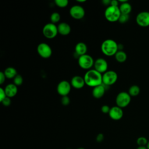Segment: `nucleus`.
I'll return each instance as SVG.
<instances>
[{
    "label": "nucleus",
    "instance_id": "nucleus-1",
    "mask_svg": "<svg viewBox=\"0 0 149 149\" xmlns=\"http://www.w3.org/2000/svg\"><path fill=\"white\" fill-rule=\"evenodd\" d=\"M84 79L86 85L95 87L102 84V75L94 69L88 70L84 74Z\"/></svg>",
    "mask_w": 149,
    "mask_h": 149
},
{
    "label": "nucleus",
    "instance_id": "nucleus-2",
    "mask_svg": "<svg viewBox=\"0 0 149 149\" xmlns=\"http://www.w3.org/2000/svg\"><path fill=\"white\" fill-rule=\"evenodd\" d=\"M101 50L105 55L113 56L118 51V44L112 39H107L102 42Z\"/></svg>",
    "mask_w": 149,
    "mask_h": 149
},
{
    "label": "nucleus",
    "instance_id": "nucleus-3",
    "mask_svg": "<svg viewBox=\"0 0 149 149\" xmlns=\"http://www.w3.org/2000/svg\"><path fill=\"white\" fill-rule=\"evenodd\" d=\"M121 15L119 6H113L109 5L107 7L104 12L105 19L110 22H115L118 21Z\"/></svg>",
    "mask_w": 149,
    "mask_h": 149
},
{
    "label": "nucleus",
    "instance_id": "nucleus-4",
    "mask_svg": "<svg viewBox=\"0 0 149 149\" xmlns=\"http://www.w3.org/2000/svg\"><path fill=\"white\" fill-rule=\"evenodd\" d=\"M42 34L48 39L54 38L58 34L57 26L52 23H48L45 24L42 30Z\"/></svg>",
    "mask_w": 149,
    "mask_h": 149
},
{
    "label": "nucleus",
    "instance_id": "nucleus-5",
    "mask_svg": "<svg viewBox=\"0 0 149 149\" xmlns=\"http://www.w3.org/2000/svg\"><path fill=\"white\" fill-rule=\"evenodd\" d=\"M131 101V96L128 92L121 91L119 93L115 99V102L116 106L123 108L126 107Z\"/></svg>",
    "mask_w": 149,
    "mask_h": 149
},
{
    "label": "nucleus",
    "instance_id": "nucleus-6",
    "mask_svg": "<svg viewBox=\"0 0 149 149\" xmlns=\"http://www.w3.org/2000/svg\"><path fill=\"white\" fill-rule=\"evenodd\" d=\"M94 60L93 57L88 54H85L79 56L78 64L79 66L85 70H90L94 66Z\"/></svg>",
    "mask_w": 149,
    "mask_h": 149
},
{
    "label": "nucleus",
    "instance_id": "nucleus-7",
    "mask_svg": "<svg viewBox=\"0 0 149 149\" xmlns=\"http://www.w3.org/2000/svg\"><path fill=\"white\" fill-rule=\"evenodd\" d=\"M102 75V84L107 87L113 85L118 80V74L114 70H107Z\"/></svg>",
    "mask_w": 149,
    "mask_h": 149
},
{
    "label": "nucleus",
    "instance_id": "nucleus-8",
    "mask_svg": "<svg viewBox=\"0 0 149 149\" xmlns=\"http://www.w3.org/2000/svg\"><path fill=\"white\" fill-rule=\"evenodd\" d=\"M38 54L42 58L47 59L51 57L52 54L51 47L45 42L40 43L37 47Z\"/></svg>",
    "mask_w": 149,
    "mask_h": 149
},
{
    "label": "nucleus",
    "instance_id": "nucleus-9",
    "mask_svg": "<svg viewBox=\"0 0 149 149\" xmlns=\"http://www.w3.org/2000/svg\"><path fill=\"white\" fill-rule=\"evenodd\" d=\"M72 86L67 80H62L57 85L56 91L62 97L68 95L71 91Z\"/></svg>",
    "mask_w": 149,
    "mask_h": 149
},
{
    "label": "nucleus",
    "instance_id": "nucleus-10",
    "mask_svg": "<svg viewBox=\"0 0 149 149\" xmlns=\"http://www.w3.org/2000/svg\"><path fill=\"white\" fill-rule=\"evenodd\" d=\"M69 14L73 19L80 20L84 17L85 15V10L81 5H75L70 8Z\"/></svg>",
    "mask_w": 149,
    "mask_h": 149
},
{
    "label": "nucleus",
    "instance_id": "nucleus-11",
    "mask_svg": "<svg viewBox=\"0 0 149 149\" xmlns=\"http://www.w3.org/2000/svg\"><path fill=\"white\" fill-rule=\"evenodd\" d=\"M136 22L140 27L149 26V12L143 11L139 13L136 16Z\"/></svg>",
    "mask_w": 149,
    "mask_h": 149
},
{
    "label": "nucleus",
    "instance_id": "nucleus-12",
    "mask_svg": "<svg viewBox=\"0 0 149 149\" xmlns=\"http://www.w3.org/2000/svg\"><path fill=\"white\" fill-rule=\"evenodd\" d=\"M94 68L95 70L102 74L108 70V64L104 58H99L94 61Z\"/></svg>",
    "mask_w": 149,
    "mask_h": 149
},
{
    "label": "nucleus",
    "instance_id": "nucleus-13",
    "mask_svg": "<svg viewBox=\"0 0 149 149\" xmlns=\"http://www.w3.org/2000/svg\"><path fill=\"white\" fill-rule=\"evenodd\" d=\"M108 115L112 119L114 120H118L123 117V112L122 108L116 105L111 108Z\"/></svg>",
    "mask_w": 149,
    "mask_h": 149
},
{
    "label": "nucleus",
    "instance_id": "nucleus-14",
    "mask_svg": "<svg viewBox=\"0 0 149 149\" xmlns=\"http://www.w3.org/2000/svg\"><path fill=\"white\" fill-rule=\"evenodd\" d=\"M70 84L72 87L76 89H81L86 85L84 77L78 75L74 76L72 78Z\"/></svg>",
    "mask_w": 149,
    "mask_h": 149
},
{
    "label": "nucleus",
    "instance_id": "nucleus-15",
    "mask_svg": "<svg viewBox=\"0 0 149 149\" xmlns=\"http://www.w3.org/2000/svg\"><path fill=\"white\" fill-rule=\"evenodd\" d=\"M105 86L103 84L93 87L92 90V95L96 99L102 98L105 93Z\"/></svg>",
    "mask_w": 149,
    "mask_h": 149
},
{
    "label": "nucleus",
    "instance_id": "nucleus-16",
    "mask_svg": "<svg viewBox=\"0 0 149 149\" xmlns=\"http://www.w3.org/2000/svg\"><path fill=\"white\" fill-rule=\"evenodd\" d=\"M58 34L62 36H67L70 34L71 31L70 26L66 22H61L57 26Z\"/></svg>",
    "mask_w": 149,
    "mask_h": 149
},
{
    "label": "nucleus",
    "instance_id": "nucleus-17",
    "mask_svg": "<svg viewBox=\"0 0 149 149\" xmlns=\"http://www.w3.org/2000/svg\"><path fill=\"white\" fill-rule=\"evenodd\" d=\"M5 91L6 95V97L9 98H12L15 97L17 93V86H16L15 84L13 83H10L7 84L5 88Z\"/></svg>",
    "mask_w": 149,
    "mask_h": 149
},
{
    "label": "nucleus",
    "instance_id": "nucleus-18",
    "mask_svg": "<svg viewBox=\"0 0 149 149\" xmlns=\"http://www.w3.org/2000/svg\"><path fill=\"white\" fill-rule=\"evenodd\" d=\"M74 51L75 53L79 56L85 55L87 51V45L83 42H79L75 45Z\"/></svg>",
    "mask_w": 149,
    "mask_h": 149
},
{
    "label": "nucleus",
    "instance_id": "nucleus-19",
    "mask_svg": "<svg viewBox=\"0 0 149 149\" xmlns=\"http://www.w3.org/2000/svg\"><path fill=\"white\" fill-rule=\"evenodd\" d=\"M3 73L6 77V79H14V77L17 74V70H16L15 68H14L13 67H8L6 68L4 71Z\"/></svg>",
    "mask_w": 149,
    "mask_h": 149
},
{
    "label": "nucleus",
    "instance_id": "nucleus-20",
    "mask_svg": "<svg viewBox=\"0 0 149 149\" xmlns=\"http://www.w3.org/2000/svg\"><path fill=\"white\" fill-rule=\"evenodd\" d=\"M119 8L122 14H126V15H129L132 9L131 5L128 2L120 3L119 6Z\"/></svg>",
    "mask_w": 149,
    "mask_h": 149
},
{
    "label": "nucleus",
    "instance_id": "nucleus-21",
    "mask_svg": "<svg viewBox=\"0 0 149 149\" xmlns=\"http://www.w3.org/2000/svg\"><path fill=\"white\" fill-rule=\"evenodd\" d=\"M114 56L116 61L119 63L125 62L127 59V54L123 50L118 51Z\"/></svg>",
    "mask_w": 149,
    "mask_h": 149
},
{
    "label": "nucleus",
    "instance_id": "nucleus-22",
    "mask_svg": "<svg viewBox=\"0 0 149 149\" xmlns=\"http://www.w3.org/2000/svg\"><path fill=\"white\" fill-rule=\"evenodd\" d=\"M140 88L137 85H133L130 86L128 90V93L131 97H136L140 94Z\"/></svg>",
    "mask_w": 149,
    "mask_h": 149
},
{
    "label": "nucleus",
    "instance_id": "nucleus-23",
    "mask_svg": "<svg viewBox=\"0 0 149 149\" xmlns=\"http://www.w3.org/2000/svg\"><path fill=\"white\" fill-rule=\"evenodd\" d=\"M61 19V15L58 12H54L51 13L50 16V20L51 23L56 24V23H58Z\"/></svg>",
    "mask_w": 149,
    "mask_h": 149
},
{
    "label": "nucleus",
    "instance_id": "nucleus-24",
    "mask_svg": "<svg viewBox=\"0 0 149 149\" xmlns=\"http://www.w3.org/2000/svg\"><path fill=\"white\" fill-rule=\"evenodd\" d=\"M13 84H15L16 86H20L23 84V78L22 75L17 74L13 79Z\"/></svg>",
    "mask_w": 149,
    "mask_h": 149
},
{
    "label": "nucleus",
    "instance_id": "nucleus-25",
    "mask_svg": "<svg viewBox=\"0 0 149 149\" xmlns=\"http://www.w3.org/2000/svg\"><path fill=\"white\" fill-rule=\"evenodd\" d=\"M148 140L146 137L141 136L137 139V144L139 146H146L148 143Z\"/></svg>",
    "mask_w": 149,
    "mask_h": 149
},
{
    "label": "nucleus",
    "instance_id": "nucleus-26",
    "mask_svg": "<svg viewBox=\"0 0 149 149\" xmlns=\"http://www.w3.org/2000/svg\"><path fill=\"white\" fill-rule=\"evenodd\" d=\"M55 3L59 8H65L68 6L69 1L68 0H55Z\"/></svg>",
    "mask_w": 149,
    "mask_h": 149
},
{
    "label": "nucleus",
    "instance_id": "nucleus-27",
    "mask_svg": "<svg viewBox=\"0 0 149 149\" xmlns=\"http://www.w3.org/2000/svg\"><path fill=\"white\" fill-rule=\"evenodd\" d=\"M129 15H126V14H122L120 15L119 19L118 20V22L120 23L123 24L126 23L129 20Z\"/></svg>",
    "mask_w": 149,
    "mask_h": 149
},
{
    "label": "nucleus",
    "instance_id": "nucleus-28",
    "mask_svg": "<svg viewBox=\"0 0 149 149\" xmlns=\"http://www.w3.org/2000/svg\"><path fill=\"white\" fill-rule=\"evenodd\" d=\"M61 102L63 105L66 106L70 104V100L68 95L63 96V97H62V98L61 99Z\"/></svg>",
    "mask_w": 149,
    "mask_h": 149
},
{
    "label": "nucleus",
    "instance_id": "nucleus-29",
    "mask_svg": "<svg viewBox=\"0 0 149 149\" xmlns=\"http://www.w3.org/2000/svg\"><path fill=\"white\" fill-rule=\"evenodd\" d=\"M2 105L5 107H8L11 104V100H10V98H9L8 97H6L3 100H2L1 102Z\"/></svg>",
    "mask_w": 149,
    "mask_h": 149
},
{
    "label": "nucleus",
    "instance_id": "nucleus-30",
    "mask_svg": "<svg viewBox=\"0 0 149 149\" xmlns=\"http://www.w3.org/2000/svg\"><path fill=\"white\" fill-rule=\"evenodd\" d=\"M111 108L107 105H104L101 108V111L104 113H109Z\"/></svg>",
    "mask_w": 149,
    "mask_h": 149
},
{
    "label": "nucleus",
    "instance_id": "nucleus-31",
    "mask_svg": "<svg viewBox=\"0 0 149 149\" xmlns=\"http://www.w3.org/2000/svg\"><path fill=\"white\" fill-rule=\"evenodd\" d=\"M6 97V95L5 91L4 88L2 87H0V101L1 102Z\"/></svg>",
    "mask_w": 149,
    "mask_h": 149
},
{
    "label": "nucleus",
    "instance_id": "nucleus-32",
    "mask_svg": "<svg viewBox=\"0 0 149 149\" xmlns=\"http://www.w3.org/2000/svg\"><path fill=\"white\" fill-rule=\"evenodd\" d=\"M6 77L3 73V72H0V84H2L6 80Z\"/></svg>",
    "mask_w": 149,
    "mask_h": 149
},
{
    "label": "nucleus",
    "instance_id": "nucleus-33",
    "mask_svg": "<svg viewBox=\"0 0 149 149\" xmlns=\"http://www.w3.org/2000/svg\"><path fill=\"white\" fill-rule=\"evenodd\" d=\"M119 1H117V0H112L111 1V4L110 5L111 6H119Z\"/></svg>",
    "mask_w": 149,
    "mask_h": 149
},
{
    "label": "nucleus",
    "instance_id": "nucleus-34",
    "mask_svg": "<svg viewBox=\"0 0 149 149\" xmlns=\"http://www.w3.org/2000/svg\"><path fill=\"white\" fill-rule=\"evenodd\" d=\"M103 139H104V136H103V134H101V133L98 134L97 135V138H96L97 141L98 142H101V141H102L103 140Z\"/></svg>",
    "mask_w": 149,
    "mask_h": 149
},
{
    "label": "nucleus",
    "instance_id": "nucleus-35",
    "mask_svg": "<svg viewBox=\"0 0 149 149\" xmlns=\"http://www.w3.org/2000/svg\"><path fill=\"white\" fill-rule=\"evenodd\" d=\"M102 2L105 5H108V6H109L110 4H111V1L110 0H103Z\"/></svg>",
    "mask_w": 149,
    "mask_h": 149
},
{
    "label": "nucleus",
    "instance_id": "nucleus-36",
    "mask_svg": "<svg viewBox=\"0 0 149 149\" xmlns=\"http://www.w3.org/2000/svg\"><path fill=\"white\" fill-rule=\"evenodd\" d=\"M136 149H147L146 146H139Z\"/></svg>",
    "mask_w": 149,
    "mask_h": 149
},
{
    "label": "nucleus",
    "instance_id": "nucleus-37",
    "mask_svg": "<svg viewBox=\"0 0 149 149\" xmlns=\"http://www.w3.org/2000/svg\"><path fill=\"white\" fill-rule=\"evenodd\" d=\"M86 1V0H77V2L79 3H82V2H85Z\"/></svg>",
    "mask_w": 149,
    "mask_h": 149
},
{
    "label": "nucleus",
    "instance_id": "nucleus-38",
    "mask_svg": "<svg viewBox=\"0 0 149 149\" xmlns=\"http://www.w3.org/2000/svg\"><path fill=\"white\" fill-rule=\"evenodd\" d=\"M146 147H147V149H149V141H148V143H147Z\"/></svg>",
    "mask_w": 149,
    "mask_h": 149
},
{
    "label": "nucleus",
    "instance_id": "nucleus-39",
    "mask_svg": "<svg viewBox=\"0 0 149 149\" xmlns=\"http://www.w3.org/2000/svg\"><path fill=\"white\" fill-rule=\"evenodd\" d=\"M78 149H84V148H78Z\"/></svg>",
    "mask_w": 149,
    "mask_h": 149
}]
</instances>
